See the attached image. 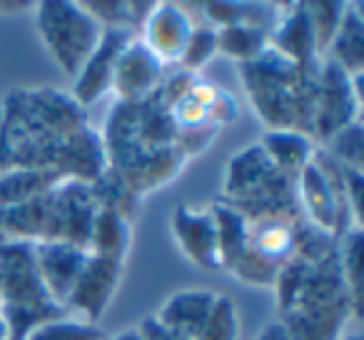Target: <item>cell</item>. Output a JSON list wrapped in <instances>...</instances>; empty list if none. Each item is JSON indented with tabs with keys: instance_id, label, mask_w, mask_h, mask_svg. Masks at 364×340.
<instances>
[{
	"instance_id": "obj_16",
	"label": "cell",
	"mask_w": 364,
	"mask_h": 340,
	"mask_svg": "<svg viewBox=\"0 0 364 340\" xmlns=\"http://www.w3.org/2000/svg\"><path fill=\"white\" fill-rule=\"evenodd\" d=\"M240 320H237V308L230 298L218 295L213 305V313L205 320L203 330L198 333L195 340H237Z\"/></svg>"
},
{
	"instance_id": "obj_4",
	"label": "cell",
	"mask_w": 364,
	"mask_h": 340,
	"mask_svg": "<svg viewBox=\"0 0 364 340\" xmlns=\"http://www.w3.org/2000/svg\"><path fill=\"white\" fill-rule=\"evenodd\" d=\"M87 263V253L70 243H48L36 250V265L41 283L46 288L48 298L58 303H68L82 268Z\"/></svg>"
},
{
	"instance_id": "obj_22",
	"label": "cell",
	"mask_w": 364,
	"mask_h": 340,
	"mask_svg": "<svg viewBox=\"0 0 364 340\" xmlns=\"http://www.w3.org/2000/svg\"><path fill=\"white\" fill-rule=\"evenodd\" d=\"M11 338V320H8L6 313H0V340Z\"/></svg>"
},
{
	"instance_id": "obj_8",
	"label": "cell",
	"mask_w": 364,
	"mask_h": 340,
	"mask_svg": "<svg viewBox=\"0 0 364 340\" xmlns=\"http://www.w3.org/2000/svg\"><path fill=\"white\" fill-rule=\"evenodd\" d=\"M215 300H218V293H213V290H180L162 303L155 320L170 333L195 340L203 330L205 320L213 313Z\"/></svg>"
},
{
	"instance_id": "obj_5",
	"label": "cell",
	"mask_w": 364,
	"mask_h": 340,
	"mask_svg": "<svg viewBox=\"0 0 364 340\" xmlns=\"http://www.w3.org/2000/svg\"><path fill=\"white\" fill-rule=\"evenodd\" d=\"M162 63L142 46L140 41H132L120 53V61L112 76V91L125 103H140L142 98L152 96L162 81Z\"/></svg>"
},
{
	"instance_id": "obj_12",
	"label": "cell",
	"mask_w": 364,
	"mask_h": 340,
	"mask_svg": "<svg viewBox=\"0 0 364 340\" xmlns=\"http://www.w3.org/2000/svg\"><path fill=\"white\" fill-rule=\"evenodd\" d=\"M250 235V245L257 255H262L264 260L277 265L279 258L289 253L294 248V230L289 228V223L279 218H267V220H259L257 225L252 228Z\"/></svg>"
},
{
	"instance_id": "obj_7",
	"label": "cell",
	"mask_w": 364,
	"mask_h": 340,
	"mask_svg": "<svg viewBox=\"0 0 364 340\" xmlns=\"http://www.w3.org/2000/svg\"><path fill=\"white\" fill-rule=\"evenodd\" d=\"M117 275H120V260L100 258V255H87V263L73 288L68 305L82 313L85 320H92L105 310L115 293Z\"/></svg>"
},
{
	"instance_id": "obj_11",
	"label": "cell",
	"mask_w": 364,
	"mask_h": 340,
	"mask_svg": "<svg viewBox=\"0 0 364 340\" xmlns=\"http://www.w3.org/2000/svg\"><path fill=\"white\" fill-rule=\"evenodd\" d=\"M262 150L267 153L274 170H287V173H299L312 158L307 135L294 130H269L262 138Z\"/></svg>"
},
{
	"instance_id": "obj_6",
	"label": "cell",
	"mask_w": 364,
	"mask_h": 340,
	"mask_svg": "<svg viewBox=\"0 0 364 340\" xmlns=\"http://www.w3.org/2000/svg\"><path fill=\"white\" fill-rule=\"evenodd\" d=\"M130 43L127 31L120 28H105L97 48L90 53L85 66L80 68L75 81V98L80 103H95L102 93L112 88V76H115V66L120 61V53Z\"/></svg>"
},
{
	"instance_id": "obj_19",
	"label": "cell",
	"mask_w": 364,
	"mask_h": 340,
	"mask_svg": "<svg viewBox=\"0 0 364 340\" xmlns=\"http://www.w3.org/2000/svg\"><path fill=\"white\" fill-rule=\"evenodd\" d=\"M140 333H142V338H145V340H188V338H180V335L170 333L167 328H162L155 318L145 320V323L140 325Z\"/></svg>"
},
{
	"instance_id": "obj_2",
	"label": "cell",
	"mask_w": 364,
	"mask_h": 340,
	"mask_svg": "<svg viewBox=\"0 0 364 340\" xmlns=\"http://www.w3.org/2000/svg\"><path fill=\"white\" fill-rule=\"evenodd\" d=\"M195 26L190 16L175 3H160L155 11H147L142 21L140 43L165 66V63H180L185 46L193 36Z\"/></svg>"
},
{
	"instance_id": "obj_21",
	"label": "cell",
	"mask_w": 364,
	"mask_h": 340,
	"mask_svg": "<svg viewBox=\"0 0 364 340\" xmlns=\"http://www.w3.org/2000/svg\"><path fill=\"white\" fill-rule=\"evenodd\" d=\"M107 340H145V338H142L140 328H130V330H125V333H117V335H112V338H107Z\"/></svg>"
},
{
	"instance_id": "obj_15",
	"label": "cell",
	"mask_w": 364,
	"mask_h": 340,
	"mask_svg": "<svg viewBox=\"0 0 364 340\" xmlns=\"http://www.w3.org/2000/svg\"><path fill=\"white\" fill-rule=\"evenodd\" d=\"M334 53H337L339 71L359 76L362 68V23L357 13H344L342 23L334 31Z\"/></svg>"
},
{
	"instance_id": "obj_3",
	"label": "cell",
	"mask_w": 364,
	"mask_h": 340,
	"mask_svg": "<svg viewBox=\"0 0 364 340\" xmlns=\"http://www.w3.org/2000/svg\"><path fill=\"white\" fill-rule=\"evenodd\" d=\"M172 233L180 243L182 253L193 263L203 265L208 270L223 268V255H220V235L218 223L213 213L193 208H177L172 215Z\"/></svg>"
},
{
	"instance_id": "obj_20",
	"label": "cell",
	"mask_w": 364,
	"mask_h": 340,
	"mask_svg": "<svg viewBox=\"0 0 364 340\" xmlns=\"http://www.w3.org/2000/svg\"><path fill=\"white\" fill-rule=\"evenodd\" d=\"M257 340H292V333L284 328V323H272L259 333Z\"/></svg>"
},
{
	"instance_id": "obj_18",
	"label": "cell",
	"mask_w": 364,
	"mask_h": 340,
	"mask_svg": "<svg viewBox=\"0 0 364 340\" xmlns=\"http://www.w3.org/2000/svg\"><path fill=\"white\" fill-rule=\"evenodd\" d=\"M215 53H218V28H195L188 46H185V53L180 58V66L193 76Z\"/></svg>"
},
{
	"instance_id": "obj_13",
	"label": "cell",
	"mask_w": 364,
	"mask_h": 340,
	"mask_svg": "<svg viewBox=\"0 0 364 340\" xmlns=\"http://www.w3.org/2000/svg\"><path fill=\"white\" fill-rule=\"evenodd\" d=\"M92 243H95V255L110 260H120V255L127 248V223L120 213L112 208H105L92 218Z\"/></svg>"
},
{
	"instance_id": "obj_14",
	"label": "cell",
	"mask_w": 364,
	"mask_h": 340,
	"mask_svg": "<svg viewBox=\"0 0 364 340\" xmlns=\"http://www.w3.org/2000/svg\"><path fill=\"white\" fill-rule=\"evenodd\" d=\"M264 46H267V36L259 28H250V26L218 28V51L228 53L230 58L252 63L259 56H264Z\"/></svg>"
},
{
	"instance_id": "obj_1",
	"label": "cell",
	"mask_w": 364,
	"mask_h": 340,
	"mask_svg": "<svg viewBox=\"0 0 364 340\" xmlns=\"http://www.w3.org/2000/svg\"><path fill=\"white\" fill-rule=\"evenodd\" d=\"M38 31L53 61L77 76L102 38V26L75 3H43L38 8Z\"/></svg>"
},
{
	"instance_id": "obj_9",
	"label": "cell",
	"mask_w": 364,
	"mask_h": 340,
	"mask_svg": "<svg viewBox=\"0 0 364 340\" xmlns=\"http://www.w3.org/2000/svg\"><path fill=\"white\" fill-rule=\"evenodd\" d=\"M299 195H302V205L309 218L322 230H334L339 218V198L332 180L317 163L309 160L299 170Z\"/></svg>"
},
{
	"instance_id": "obj_10",
	"label": "cell",
	"mask_w": 364,
	"mask_h": 340,
	"mask_svg": "<svg viewBox=\"0 0 364 340\" xmlns=\"http://www.w3.org/2000/svg\"><path fill=\"white\" fill-rule=\"evenodd\" d=\"M274 175V165L269 163L262 145L245 148L240 155L232 158L228 170V193L255 195L262 183Z\"/></svg>"
},
{
	"instance_id": "obj_23",
	"label": "cell",
	"mask_w": 364,
	"mask_h": 340,
	"mask_svg": "<svg viewBox=\"0 0 364 340\" xmlns=\"http://www.w3.org/2000/svg\"><path fill=\"white\" fill-rule=\"evenodd\" d=\"M344 340H359V335H357V333H352V335H347Z\"/></svg>"
},
{
	"instance_id": "obj_17",
	"label": "cell",
	"mask_w": 364,
	"mask_h": 340,
	"mask_svg": "<svg viewBox=\"0 0 364 340\" xmlns=\"http://www.w3.org/2000/svg\"><path fill=\"white\" fill-rule=\"evenodd\" d=\"M23 340H100L85 320H43Z\"/></svg>"
}]
</instances>
